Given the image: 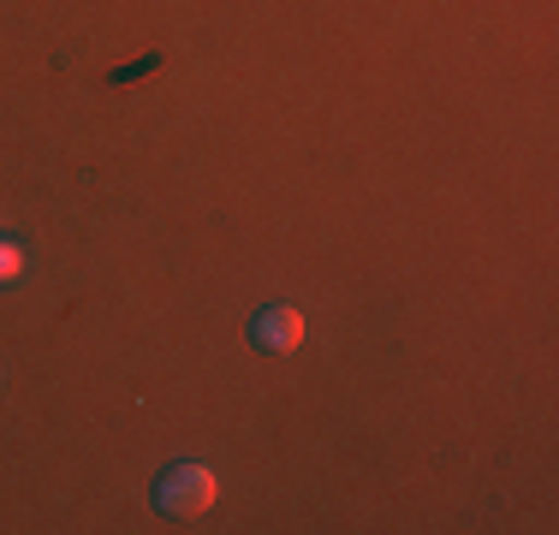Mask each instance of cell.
Instances as JSON below:
<instances>
[{
    "label": "cell",
    "instance_id": "1",
    "mask_svg": "<svg viewBox=\"0 0 559 535\" xmlns=\"http://www.w3.org/2000/svg\"><path fill=\"white\" fill-rule=\"evenodd\" d=\"M215 506V471L209 464H173L155 476V512L162 518H203Z\"/></svg>",
    "mask_w": 559,
    "mask_h": 535
},
{
    "label": "cell",
    "instance_id": "2",
    "mask_svg": "<svg viewBox=\"0 0 559 535\" xmlns=\"http://www.w3.org/2000/svg\"><path fill=\"white\" fill-rule=\"evenodd\" d=\"M250 340L262 345V352H298L304 345V316L292 310V304H274V310H262L250 321Z\"/></svg>",
    "mask_w": 559,
    "mask_h": 535
},
{
    "label": "cell",
    "instance_id": "3",
    "mask_svg": "<svg viewBox=\"0 0 559 535\" xmlns=\"http://www.w3.org/2000/svg\"><path fill=\"white\" fill-rule=\"evenodd\" d=\"M19 268H24V250H19V245H0V286H7Z\"/></svg>",
    "mask_w": 559,
    "mask_h": 535
}]
</instances>
